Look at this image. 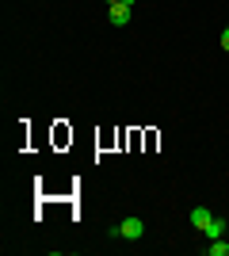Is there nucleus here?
<instances>
[{"label":"nucleus","mask_w":229,"mask_h":256,"mask_svg":"<svg viewBox=\"0 0 229 256\" xmlns=\"http://www.w3.org/2000/svg\"><path fill=\"white\" fill-rule=\"evenodd\" d=\"M107 4H115V0H107Z\"/></svg>","instance_id":"obj_8"},{"label":"nucleus","mask_w":229,"mask_h":256,"mask_svg":"<svg viewBox=\"0 0 229 256\" xmlns=\"http://www.w3.org/2000/svg\"><path fill=\"white\" fill-rule=\"evenodd\" d=\"M210 218H214V214H210L207 206H191V226H195V230H207Z\"/></svg>","instance_id":"obj_4"},{"label":"nucleus","mask_w":229,"mask_h":256,"mask_svg":"<svg viewBox=\"0 0 229 256\" xmlns=\"http://www.w3.org/2000/svg\"><path fill=\"white\" fill-rule=\"evenodd\" d=\"M207 252H210V256H229V245H226V241L218 237L214 245H207Z\"/></svg>","instance_id":"obj_5"},{"label":"nucleus","mask_w":229,"mask_h":256,"mask_svg":"<svg viewBox=\"0 0 229 256\" xmlns=\"http://www.w3.org/2000/svg\"><path fill=\"white\" fill-rule=\"evenodd\" d=\"M222 50H229V27L222 31Z\"/></svg>","instance_id":"obj_6"},{"label":"nucleus","mask_w":229,"mask_h":256,"mask_svg":"<svg viewBox=\"0 0 229 256\" xmlns=\"http://www.w3.org/2000/svg\"><path fill=\"white\" fill-rule=\"evenodd\" d=\"M107 16H111V23H115V27H122V23H130V4H122V0H115Z\"/></svg>","instance_id":"obj_2"},{"label":"nucleus","mask_w":229,"mask_h":256,"mask_svg":"<svg viewBox=\"0 0 229 256\" xmlns=\"http://www.w3.org/2000/svg\"><path fill=\"white\" fill-rule=\"evenodd\" d=\"M203 234H207L210 241H218V237L226 234V218H218V214H214V218H210V222H207V230H203Z\"/></svg>","instance_id":"obj_3"},{"label":"nucleus","mask_w":229,"mask_h":256,"mask_svg":"<svg viewBox=\"0 0 229 256\" xmlns=\"http://www.w3.org/2000/svg\"><path fill=\"white\" fill-rule=\"evenodd\" d=\"M122 4H130V8H134V0H122Z\"/></svg>","instance_id":"obj_7"},{"label":"nucleus","mask_w":229,"mask_h":256,"mask_svg":"<svg viewBox=\"0 0 229 256\" xmlns=\"http://www.w3.org/2000/svg\"><path fill=\"white\" fill-rule=\"evenodd\" d=\"M119 237H126V241H142V237H145V222L130 214L126 222H119Z\"/></svg>","instance_id":"obj_1"}]
</instances>
